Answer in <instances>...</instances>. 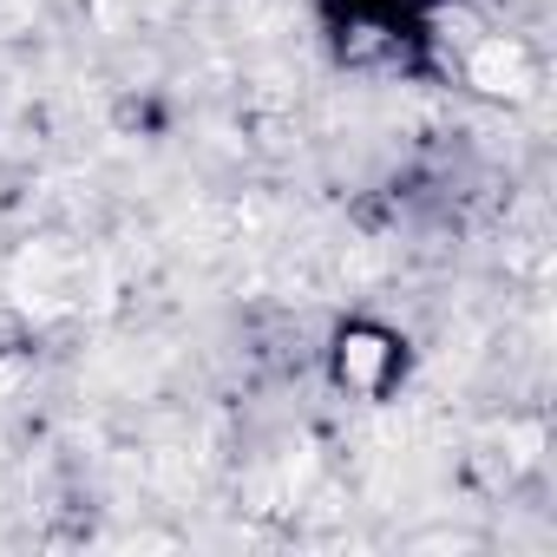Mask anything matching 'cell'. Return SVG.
I'll list each match as a JSON object with an SVG mask.
<instances>
[{
	"instance_id": "1",
	"label": "cell",
	"mask_w": 557,
	"mask_h": 557,
	"mask_svg": "<svg viewBox=\"0 0 557 557\" xmlns=\"http://www.w3.org/2000/svg\"><path fill=\"white\" fill-rule=\"evenodd\" d=\"M479 79H485L492 92H518V53H511V47H492V53L479 60Z\"/></svg>"
}]
</instances>
